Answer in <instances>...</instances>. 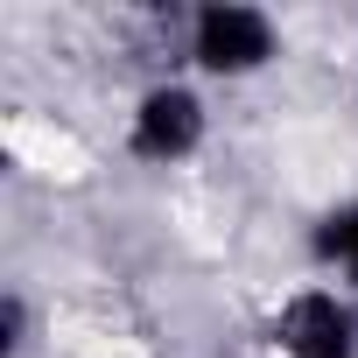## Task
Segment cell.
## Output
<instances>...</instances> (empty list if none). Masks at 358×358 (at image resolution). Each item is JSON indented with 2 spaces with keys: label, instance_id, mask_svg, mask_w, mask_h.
<instances>
[{
  "label": "cell",
  "instance_id": "6da1fadb",
  "mask_svg": "<svg viewBox=\"0 0 358 358\" xmlns=\"http://www.w3.org/2000/svg\"><path fill=\"white\" fill-rule=\"evenodd\" d=\"M197 57L211 71H253L274 57V29L253 8H204L197 15Z\"/></svg>",
  "mask_w": 358,
  "mask_h": 358
},
{
  "label": "cell",
  "instance_id": "7a4b0ae2",
  "mask_svg": "<svg viewBox=\"0 0 358 358\" xmlns=\"http://www.w3.org/2000/svg\"><path fill=\"white\" fill-rule=\"evenodd\" d=\"M197 134H204V113H197L190 92H176V85H169V92H148L141 113H134V148H141L148 162H176V155H190Z\"/></svg>",
  "mask_w": 358,
  "mask_h": 358
},
{
  "label": "cell",
  "instance_id": "3957f363",
  "mask_svg": "<svg viewBox=\"0 0 358 358\" xmlns=\"http://www.w3.org/2000/svg\"><path fill=\"white\" fill-rule=\"evenodd\" d=\"M274 337L288 358H351V316L337 309V295H295Z\"/></svg>",
  "mask_w": 358,
  "mask_h": 358
},
{
  "label": "cell",
  "instance_id": "277c9868",
  "mask_svg": "<svg viewBox=\"0 0 358 358\" xmlns=\"http://www.w3.org/2000/svg\"><path fill=\"white\" fill-rule=\"evenodd\" d=\"M316 246H323V260H344V267H351V281H358V211H337V218H323Z\"/></svg>",
  "mask_w": 358,
  "mask_h": 358
}]
</instances>
